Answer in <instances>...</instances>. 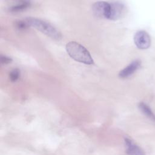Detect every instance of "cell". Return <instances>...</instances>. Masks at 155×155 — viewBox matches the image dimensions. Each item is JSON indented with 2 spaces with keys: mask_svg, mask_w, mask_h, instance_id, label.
Here are the masks:
<instances>
[{
  "mask_svg": "<svg viewBox=\"0 0 155 155\" xmlns=\"http://www.w3.org/2000/svg\"><path fill=\"white\" fill-rule=\"evenodd\" d=\"M139 108L141 111V112L145 115L148 118H149L150 120H151L153 122H155V114L151 110V109L150 108V107L147 105L144 102H140L139 104Z\"/></svg>",
  "mask_w": 155,
  "mask_h": 155,
  "instance_id": "cell-8",
  "label": "cell"
},
{
  "mask_svg": "<svg viewBox=\"0 0 155 155\" xmlns=\"http://www.w3.org/2000/svg\"><path fill=\"white\" fill-rule=\"evenodd\" d=\"M110 5L105 1H98L94 3L92 9L94 15L99 18H108Z\"/></svg>",
  "mask_w": 155,
  "mask_h": 155,
  "instance_id": "cell-5",
  "label": "cell"
},
{
  "mask_svg": "<svg viewBox=\"0 0 155 155\" xmlns=\"http://www.w3.org/2000/svg\"><path fill=\"white\" fill-rule=\"evenodd\" d=\"M15 26L19 30H25L28 27H30L26 19L19 20V21H16L15 24Z\"/></svg>",
  "mask_w": 155,
  "mask_h": 155,
  "instance_id": "cell-10",
  "label": "cell"
},
{
  "mask_svg": "<svg viewBox=\"0 0 155 155\" xmlns=\"http://www.w3.org/2000/svg\"><path fill=\"white\" fill-rule=\"evenodd\" d=\"M126 153L128 155H145L144 151L129 138L124 139Z\"/></svg>",
  "mask_w": 155,
  "mask_h": 155,
  "instance_id": "cell-7",
  "label": "cell"
},
{
  "mask_svg": "<svg viewBox=\"0 0 155 155\" xmlns=\"http://www.w3.org/2000/svg\"><path fill=\"white\" fill-rule=\"evenodd\" d=\"M140 65L141 62L140 60H134L119 72V76L123 79L127 78L134 74L140 68Z\"/></svg>",
  "mask_w": 155,
  "mask_h": 155,
  "instance_id": "cell-6",
  "label": "cell"
},
{
  "mask_svg": "<svg viewBox=\"0 0 155 155\" xmlns=\"http://www.w3.org/2000/svg\"><path fill=\"white\" fill-rule=\"evenodd\" d=\"M12 62V59L7 57L5 56H1V62L2 64H7Z\"/></svg>",
  "mask_w": 155,
  "mask_h": 155,
  "instance_id": "cell-12",
  "label": "cell"
},
{
  "mask_svg": "<svg viewBox=\"0 0 155 155\" xmlns=\"http://www.w3.org/2000/svg\"><path fill=\"white\" fill-rule=\"evenodd\" d=\"M30 5V2L28 0H21L19 4H18L12 7L10 10L12 12H21L24 10H25L26 8L29 7Z\"/></svg>",
  "mask_w": 155,
  "mask_h": 155,
  "instance_id": "cell-9",
  "label": "cell"
},
{
  "mask_svg": "<svg viewBox=\"0 0 155 155\" xmlns=\"http://www.w3.org/2000/svg\"><path fill=\"white\" fill-rule=\"evenodd\" d=\"M66 50L69 56L78 62L88 65L94 64L89 51L83 45L76 42L71 41L67 43Z\"/></svg>",
  "mask_w": 155,
  "mask_h": 155,
  "instance_id": "cell-1",
  "label": "cell"
},
{
  "mask_svg": "<svg viewBox=\"0 0 155 155\" xmlns=\"http://www.w3.org/2000/svg\"><path fill=\"white\" fill-rule=\"evenodd\" d=\"M110 13L108 18L111 20H117L120 19L125 13V7L124 4L120 2H113L110 3Z\"/></svg>",
  "mask_w": 155,
  "mask_h": 155,
  "instance_id": "cell-4",
  "label": "cell"
},
{
  "mask_svg": "<svg viewBox=\"0 0 155 155\" xmlns=\"http://www.w3.org/2000/svg\"><path fill=\"white\" fill-rule=\"evenodd\" d=\"M19 77H20V71L17 68L13 70L9 74V78L12 82L17 81L19 78Z\"/></svg>",
  "mask_w": 155,
  "mask_h": 155,
  "instance_id": "cell-11",
  "label": "cell"
},
{
  "mask_svg": "<svg viewBox=\"0 0 155 155\" xmlns=\"http://www.w3.org/2000/svg\"><path fill=\"white\" fill-rule=\"evenodd\" d=\"M136 46L140 50H145L151 45V38L149 34L144 30L137 31L134 36Z\"/></svg>",
  "mask_w": 155,
  "mask_h": 155,
  "instance_id": "cell-3",
  "label": "cell"
},
{
  "mask_svg": "<svg viewBox=\"0 0 155 155\" xmlns=\"http://www.w3.org/2000/svg\"><path fill=\"white\" fill-rule=\"evenodd\" d=\"M25 19L27 20L29 26L35 28L52 39L59 40L61 38V34L60 32L50 24L37 18H28Z\"/></svg>",
  "mask_w": 155,
  "mask_h": 155,
  "instance_id": "cell-2",
  "label": "cell"
}]
</instances>
